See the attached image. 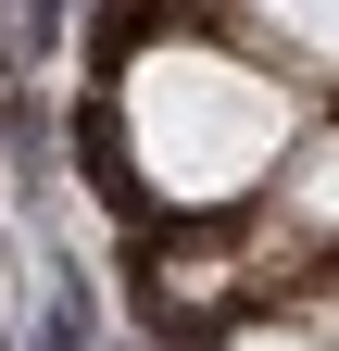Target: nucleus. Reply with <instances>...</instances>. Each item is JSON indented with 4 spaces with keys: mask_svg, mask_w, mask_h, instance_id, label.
<instances>
[{
    "mask_svg": "<svg viewBox=\"0 0 339 351\" xmlns=\"http://www.w3.org/2000/svg\"><path fill=\"white\" fill-rule=\"evenodd\" d=\"M289 138V101L251 63H214V51H163L139 75V163L163 201H239L251 176L277 163Z\"/></svg>",
    "mask_w": 339,
    "mask_h": 351,
    "instance_id": "f257e3e1",
    "label": "nucleus"
},
{
    "mask_svg": "<svg viewBox=\"0 0 339 351\" xmlns=\"http://www.w3.org/2000/svg\"><path fill=\"white\" fill-rule=\"evenodd\" d=\"M289 213H302V239H339V125L302 151V176H289Z\"/></svg>",
    "mask_w": 339,
    "mask_h": 351,
    "instance_id": "f03ea898",
    "label": "nucleus"
},
{
    "mask_svg": "<svg viewBox=\"0 0 339 351\" xmlns=\"http://www.w3.org/2000/svg\"><path fill=\"white\" fill-rule=\"evenodd\" d=\"M289 38H314V63H339V0H264Z\"/></svg>",
    "mask_w": 339,
    "mask_h": 351,
    "instance_id": "7ed1b4c3",
    "label": "nucleus"
}]
</instances>
